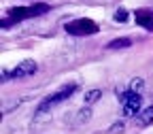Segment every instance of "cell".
I'll use <instances>...</instances> for the list:
<instances>
[{"instance_id":"3957f363","label":"cell","mask_w":153,"mask_h":134,"mask_svg":"<svg viewBox=\"0 0 153 134\" xmlns=\"http://www.w3.org/2000/svg\"><path fill=\"white\" fill-rule=\"evenodd\" d=\"M119 102H121V109L126 115H134L140 111V102H143V96L132 92V89H126V92H119Z\"/></svg>"},{"instance_id":"9c48e42d","label":"cell","mask_w":153,"mask_h":134,"mask_svg":"<svg viewBox=\"0 0 153 134\" xmlns=\"http://www.w3.org/2000/svg\"><path fill=\"white\" fill-rule=\"evenodd\" d=\"M100 96H102V94H100L98 89H94V92H87V94H85V102H87V104H94L96 100L100 98Z\"/></svg>"},{"instance_id":"5b68a950","label":"cell","mask_w":153,"mask_h":134,"mask_svg":"<svg viewBox=\"0 0 153 134\" xmlns=\"http://www.w3.org/2000/svg\"><path fill=\"white\" fill-rule=\"evenodd\" d=\"M47 11L45 4H34V7H24V9H11L9 11V17L11 22H19V19H28V17H36L38 13Z\"/></svg>"},{"instance_id":"30bf717a","label":"cell","mask_w":153,"mask_h":134,"mask_svg":"<svg viewBox=\"0 0 153 134\" xmlns=\"http://www.w3.org/2000/svg\"><path fill=\"white\" fill-rule=\"evenodd\" d=\"M115 22H117V24H126L128 22V11L126 9H119L117 13H115Z\"/></svg>"},{"instance_id":"277c9868","label":"cell","mask_w":153,"mask_h":134,"mask_svg":"<svg viewBox=\"0 0 153 134\" xmlns=\"http://www.w3.org/2000/svg\"><path fill=\"white\" fill-rule=\"evenodd\" d=\"M36 72V62L34 60H24L22 64H17L13 70H9V72H2V79H19V77H30V74H34Z\"/></svg>"},{"instance_id":"ba28073f","label":"cell","mask_w":153,"mask_h":134,"mask_svg":"<svg viewBox=\"0 0 153 134\" xmlns=\"http://www.w3.org/2000/svg\"><path fill=\"white\" fill-rule=\"evenodd\" d=\"M143 85H145V81H143V79H132V83L128 85V89L136 92V94H143Z\"/></svg>"},{"instance_id":"8992f818","label":"cell","mask_w":153,"mask_h":134,"mask_svg":"<svg viewBox=\"0 0 153 134\" xmlns=\"http://www.w3.org/2000/svg\"><path fill=\"white\" fill-rule=\"evenodd\" d=\"M136 22H138V26L153 32V9H138L136 11Z\"/></svg>"},{"instance_id":"7a4b0ae2","label":"cell","mask_w":153,"mask_h":134,"mask_svg":"<svg viewBox=\"0 0 153 134\" xmlns=\"http://www.w3.org/2000/svg\"><path fill=\"white\" fill-rule=\"evenodd\" d=\"M64 28L68 34H74V36H91L98 32V26L91 19H74V22H68Z\"/></svg>"},{"instance_id":"6da1fadb","label":"cell","mask_w":153,"mask_h":134,"mask_svg":"<svg viewBox=\"0 0 153 134\" xmlns=\"http://www.w3.org/2000/svg\"><path fill=\"white\" fill-rule=\"evenodd\" d=\"M76 87H79V85H74V83H68V85H64V87H62L60 92H57V94H51L49 98H45L41 104H38V109H36V113H34V119L43 117L45 113H49L53 106H57V104H60L62 100H68L70 96L76 92Z\"/></svg>"},{"instance_id":"8fae6325","label":"cell","mask_w":153,"mask_h":134,"mask_svg":"<svg viewBox=\"0 0 153 134\" xmlns=\"http://www.w3.org/2000/svg\"><path fill=\"white\" fill-rule=\"evenodd\" d=\"M130 45V41L128 38H117V41H113L111 45H108V49H117V47H128Z\"/></svg>"},{"instance_id":"52a82bcc","label":"cell","mask_w":153,"mask_h":134,"mask_svg":"<svg viewBox=\"0 0 153 134\" xmlns=\"http://www.w3.org/2000/svg\"><path fill=\"white\" fill-rule=\"evenodd\" d=\"M151 121H153V104L147 106L145 111H140L138 117H136V124H138V126H149Z\"/></svg>"}]
</instances>
